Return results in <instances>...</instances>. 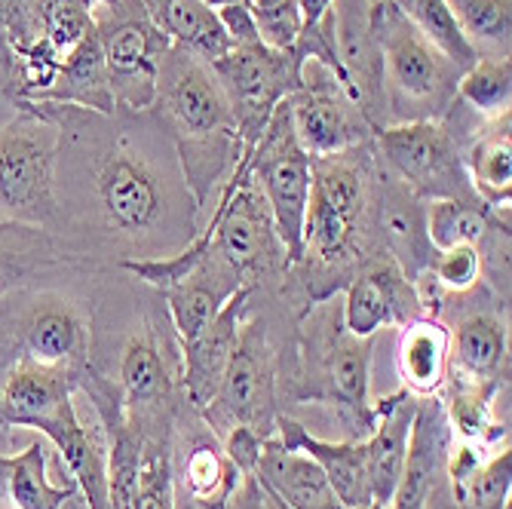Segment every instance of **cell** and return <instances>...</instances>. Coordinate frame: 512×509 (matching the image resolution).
<instances>
[{
    "label": "cell",
    "instance_id": "1",
    "mask_svg": "<svg viewBox=\"0 0 512 509\" xmlns=\"http://www.w3.org/2000/svg\"><path fill=\"white\" fill-rule=\"evenodd\" d=\"M37 111L56 126L46 230L68 264L89 273L120 270L129 261L169 258L197 237L200 209L151 108L99 114L40 102Z\"/></svg>",
    "mask_w": 512,
    "mask_h": 509
},
{
    "label": "cell",
    "instance_id": "2",
    "mask_svg": "<svg viewBox=\"0 0 512 509\" xmlns=\"http://www.w3.org/2000/svg\"><path fill=\"white\" fill-rule=\"evenodd\" d=\"M375 175V138L344 154L310 157V200L304 215L301 261L289 267L279 286V298L295 304L298 316L325 298H335L356 267L381 252L375 230H371Z\"/></svg>",
    "mask_w": 512,
    "mask_h": 509
},
{
    "label": "cell",
    "instance_id": "3",
    "mask_svg": "<svg viewBox=\"0 0 512 509\" xmlns=\"http://www.w3.org/2000/svg\"><path fill=\"white\" fill-rule=\"evenodd\" d=\"M151 114L169 135L184 184L200 209V221L227 175L243 160L234 111L209 62L169 46L157 68Z\"/></svg>",
    "mask_w": 512,
    "mask_h": 509
},
{
    "label": "cell",
    "instance_id": "4",
    "mask_svg": "<svg viewBox=\"0 0 512 509\" xmlns=\"http://www.w3.org/2000/svg\"><path fill=\"white\" fill-rule=\"evenodd\" d=\"M371 350L375 338H356L344 329L341 304L325 298L307 307L295 322V365L286 399L332 405L344 439L362 442L375 427Z\"/></svg>",
    "mask_w": 512,
    "mask_h": 509
},
{
    "label": "cell",
    "instance_id": "5",
    "mask_svg": "<svg viewBox=\"0 0 512 509\" xmlns=\"http://www.w3.org/2000/svg\"><path fill=\"white\" fill-rule=\"evenodd\" d=\"M279 322L283 319H276L270 307L255 304L252 292L221 387L200 414L218 439L237 427H246L261 439L273 436L276 418L283 414L279 402H286L295 365V335L276 338Z\"/></svg>",
    "mask_w": 512,
    "mask_h": 509
},
{
    "label": "cell",
    "instance_id": "6",
    "mask_svg": "<svg viewBox=\"0 0 512 509\" xmlns=\"http://www.w3.org/2000/svg\"><path fill=\"white\" fill-rule=\"evenodd\" d=\"M368 22L384 62L387 126L439 120L457 99L463 74L390 0H368Z\"/></svg>",
    "mask_w": 512,
    "mask_h": 509
},
{
    "label": "cell",
    "instance_id": "7",
    "mask_svg": "<svg viewBox=\"0 0 512 509\" xmlns=\"http://www.w3.org/2000/svg\"><path fill=\"white\" fill-rule=\"evenodd\" d=\"M482 123L488 120H479L470 108H463L454 99V105L439 120L384 126L375 135V151L378 160L424 203L476 200L467 169H463V151Z\"/></svg>",
    "mask_w": 512,
    "mask_h": 509
},
{
    "label": "cell",
    "instance_id": "8",
    "mask_svg": "<svg viewBox=\"0 0 512 509\" xmlns=\"http://www.w3.org/2000/svg\"><path fill=\"white\" fill-rule=\"evenodd\" d=\"M209 237V255H215L243 286L279 292L289 261L276 237V224L267 200L249 175L246 154L221 184L212 200V215L200 221Z\"/></svg>",
    "mask_w": 512,
    "mask_h": 509
},
{
    "label": "cell",
    "instance_id": "9",
    "mask_svg": "<svg viewBox=\"0 0 512 509\" xmlns=\"http://www.w3.org/2000/svg\"><path fill=\"white\" fill-rule=\"evenodd\" d=\"M16 105L19 111L0 123V221L50 227L56 126L37 105Z\"/></svg>",
    "mask_w": 512,
    "mask_h": 509
},
{
    "label": "cell",
    "instance_id": "10",
    "mask_svg": "<svg viewBox=\"0 0 512 509\" xmlns=\"http://www.w3.org/2000/svg\"><path fill=\"white\" fill-rule=\"evenodd\" d=\"M255 188L270 206L276 237L286 249L289 267L301 261L304 246V215L310 200V154L301 148L289 102H283L267 120L255 148L246 154Z\"/></svg>",
    "mask_w": 512,
    "mask_h": 509
},
{
    "label": "cell",
    "instance_id": "11",
    "mask_svg": "<svg viewBox=\"0 0 512 509\" xmlns=\"http://www.w3.org/2000/svg\"><path fill=\"white\" fill-rule=\"evenodd\" d=\"M92 22L117 108L148 111L157 96L160 59L172 46L169 37L154 25L142 0H111L92 10Z\"/></svg>",
    "mask_w": 512,
    "mask_h": 509
},
{
    "label": "cell",
    "instance_id": "12",
    "mask_svg": "<svg viewBox=\"0 0 512 509\" xmlns=\"http://www.w3.org/2000/svg\"><path fill=\"white\" fill-rule=\"evenodd\" d=\"M301 65L304 62L295 50H273L261 40L234 46L227 56L212 62V71L234 111L243 154L255 148L273 111L301 86Z\"/></svg>",
    "mask_w": 512,
    "mask_h": 509
},
{
    "label": "cell",
    "instance_id": "13",
    "mask_svg": "<svg viewBox=\"0 0 512 509\" xmlns=\"http://www.w3.org/2000/svg\"><path fill=\"white\" fill-rule=\"evenodd\" d=\"M286 102L298 142L310 157L344 154L378 135L347 86L319 62L301 65V86Z\"/></svg>",
    "mask_w": 512,
    "mask_h": 509
},
{
    "label": "cell",
    "instance_id": "14",
    "mask_svg": "<svg viewBox=\"0 0 512 509\" xmlns=\"http://www.w3.org/2000/svg\"><path fill=\"white\" fill-rule=\"evenodd\" d=\"M341 292L344 329L356 338H375L381 329H399L424 316L414 283L387 252H378L359 264Z\"/></svg>",
    "mask_w": 512,
    "mask_h": 509
},
{
    "label": "cell",
    "instance_id": "15",
    "mask_svg": "<svg viewBox=\"0 0 512 509\" xmlns=\"http://www.w3.org/2000/svg\"><path fill=\"white\" fill-rule=\"evenodd\" d=\"M31 430H37L56 448L68 479L83 494L86 509H111L108 436H105L102 421L96 418V411H92V418L86 421L71 396L62 405H56L50 414H43Z\"/></svg>",
    "mask_w": 512,
    "mask_h": 509
},
{
    "label": "cell",
    "instance_id": "16",
    "mask_svg": "<svg viewBox=\"0 0 512 509\" xmlns=\"http://www.w3.org/2000/svg\"><path fill=\"white\" fill-rule=\"evenodd\" d=\"M371 230H375L378 249L402 267L411 283L427 273L436 252L427 237V203L414 197L381 160L375 175V197H371Z\"/></svg>",
    "mask_w": 512,
    "mask_h": 509
},
{
    "label": "cell",
    "instance_id": "17",
    "mask_svg": "<svg viewBox=\"0 0 512 509\" xmlns=\"http://www.w3.org/2000/svg\"><path fill=\"white\" fill-rule=\"evenodd\" d=\"M335 53L347 77V89L378 132L387 126L384 111V62L371 34L368 0H332Z\"/></svg>",
    "mask_w": 512,
    "mask_h": 509
},
{
    "label": "cell",
    "instance_id": "18",
    "mask_svg": "<svg viewBox=\"0 0 512 509\" xmlns=\"http://www.w3.org/2000/svg\"><path fill=\"white\" fill-rule=\"evenodd\" d=\"M451 454V427L439 396H417L408 454L399 485L390 497V509H427L439 491Z\"/></svg>",
    "mask_w": 512,
    "mask_h": 509
},
{
    "label": "cell",
    "instance_id": "19",
    "mask_svg": "<svg viewBox=\"0 0 512 509\" xmlns=\"http://www.w3.org/2000/svg\"><path fill=\"white\" fill-rule=\"evenodd\" d=\"M172 476L194 509H224L243 485V473L224 451L221 439L206 427L184 436L172 433Z\"/></svg>",
    "mask_w": 512,
    "mask_h": 509
},
{
    "label": "cell",
    "instance_id": "20",
    "mask_svg": "<svg viewBox=\"0 0 512 509\" xmlns=\"http://www.w3.org/2000/svg\"><path fill=\"white\" fill-rule=\"evenodd\" d=\"M509 307H473L457 316L451 335V372L463 384H500L509 372Z\"/></svg>",
    "mask_w": 512,
    "mask_h": 509
},
{
    "label": "cell",
    "instance_id": "21",
    "mask_svg": "<svg viewBox=\"0 0 512 509\" xmlns=\"http://www.w3.org/2000/svg\"><path fill=\"white\" fill-rule=\"evenodd\" d=\"M252 292H255L252 286H243L224 304V310L212 319V326L200 338L181 344V396L197 414L209 408V402L215 399L221 387L227 362L234 356V347L240 338V326L249 310Z\"/></svg>",
    "mask_w": 512,
    "mask_h": 509
},
{
    "label": "cell",
    "instance_id": "22",
    "mask_svg": "<svg viewBox=\"0 0 512 509\" xmlns=\"http://www.w3.org/2000/svg\"><path fill=\"white\" fill-rule=\"evenodd\" d=\"M83 375L86 372H74V368L16 359L0 375V436L10 430H31L43 414L80 393Z\"/></svg>",
    "mask_w": 512,
    "mask_h": 509
},
{
    "label": "cell",
    "instance_id": "23",
    "mask_svg": "<svg viewBox=\"0 0 512 509\" xmlns=\"http://www.w3.org/2000/svg\"><path fill=\"white\" fill-rule=\"evenodd\" d=\"M252 476L264 497L279 509H344L316 460L283 445L276 436L264 439Z\"/></svg>",
    "mask_w": 512,
    "mask_h": 509
},
{
    "label": "cell",
    "instance_id": "24",
    "mask_svg": "<svg viewBox=\"0 0 512 509\" xmlns=\"http://www.w3.org/2000/svg\"><path fill=\"white\" fill-rule=\"evenodd\" d=\"M240 289L243 283L206 249L203 261L191 273H184L178 283L160 289L157 295L166 304V316L178 344H188L212 326V319Z\"/></svg>",
    "mask_w": 512,
    "mask_h": 509
},
{
    "label": "cell",
    "instance_id": "25",
    "mask_svg": "<svg viewBox=\"0 0 512 509\" xmlns=\"http://www.w3.org/2000/svg\"><path fill=\"white\" fill-rule=\"evenodd\" d=\"M414 408H417V396L402 387L390 396H381L375 402V427H371V433L362 439L371 500L381 506L390 503V497L399 485L405 454H408Z\"/></svg>",
    "mask_w": 512,
    "mask_h": 509
},
{
    "label": "cell",
    "instance_id": "26",
    "mask_svg": "<svg viewBox=\"0 0 512 509\" xmlns=\"http://www.w3.org/2000/svg\"><path fill=\"white\" fill-rule=\"evenodd\" d=\"M273 436L298 448L304 454H310L319 470L329 479V485L335 488L338 500L344 509H356V506H368L371 500V485H368V464H365V445L353 442V439H341V442H329L313 436L304 424H298L289 414H279L276 418V430Z\"/></svg>",
    "mask_w": 512,
    "mask_h": 509
},
{
    "label": "cell",
    "instance_id": "27",
    "mask_svg": "<svg viewBox=\"0 0 512 509\" xmlns=\"http://www.w3.org/2000/svg\"><path fill=\"white\" fill-rule=\"evenodd\" d=\"M396 372L402 390L414 396H439L451 372V335L442 316H417L399 326Z\"/></svg>",
    "mask_w": 512,
    "mask_h": 509
},
{
    "label": "cell",
    "instance_id": "28",
    "mask_svg": "<svg viewBox=\"0 0 512 509\" xmlns=\"http://www.w3.org/2000/svg\"><path fill=\"white\" fill-rule=\"evenodd\" d=\"M74 270L50 230L40 224L0 221V298Z\"/></svg>",
    "mask_w": 512,
    "mask_h": 509
},
{
    "label": "cell",
    "instance_id": "29",
    "mask_svg": "<svg viewBox=\"0 0 512 509\" xmlns=\"http://www.w3.org/2000/svg\"><path fill=\"white\" fill-rule=\"evenodd\" d=\"M463 169H467L470 188L476 200L491 209L509 215L512 203V114L488 120L470 138L463 151Z\"/></svg>",
    "mask_w": 512,
    "mask_h": 509
},
{
    "label": "cell",
    "instance_id": "30",
    "mask_svg": "<svg viewBox=\"0 0 512 509\" xmlns=\"http://www.w3.org/2000/svg\"><path fill=\"white\" fill-rule=\"evenodd\" d=\"M77 494L71 479L62 485L50 479V451L43 439L28 442L16 454L0 451V503L10 509H68Z\"/></svg>",
    "mask_w": 512,
    "mask_h": 509
},
{
    "label": "cell",
    "instance_id": "31",
    "mask_svg": "<svg viewBox=\"0 0 512 509\" xmlns=\"http://www.w3.org/2000/svg\"><path fill=\"white\" fill-rule=\"evenodd\" d=\"M451 491L460 509H509L512 494V451L500 445L491 454L451 445L448 470Z\"/></svg>",
    "mask_w": 512,
    "mask_h": 509
},
{
    "label": "cell",
    "instance_id": "32",
    "mask_svg": "<svg viewBox=\"0 0 512 509\" xmlns=\"http://www.w3.org/2000/svg\"><path fill=\"white\" fill-rule=\"evenodd\" d=\"M142 4L151 13L154 25L178 50H188L209 65L234 50L218 13L209 10L203 0H142Z\"/></svg>",
    "mask_w": 512,
    "mask_h": 509
},
{
    "label": "cell",
    "instance_id": "33",
    "mask_svg": "<svg viewBox=\"0 0 512 509\" xmlns=\"http://www.w3.org/2000/svg\"><path fill=\"white\" fill-rule=\"evenodd\" d=\"M40 102H46V105H77V108H89V111H99V114L117 111L111 80H108V65H105L96 31H92L74 53L65 56L53 86L43 92ZM40 102H34V105H40Z\"/></svg>",
    "mask_w": 512,
    "mask_h": 509
},
{
    "label": "cell",
    "instance_id": "34",
    "mask_svg": "<svg viewBox=\"0 0 512 509\" xmlns=\"http://www.w3.org/2000/svg\"><path fill=\"white\" fill-rule=\"evenodd\" d=\"M445 7L473 46L476 59L509 56L512 0H445Z\"/></svg>",
    "mask_w": 512,
    "mask_h": 509
},
{
    "label": "cell",
    "instance_id": "35",
    "mask_svg": "<svg viewBox=\"0 0 512 509\" xmlns=\"http://www.w3.org/2000/svg\"><path fill=\"white\" fill-rule=\"evenodd\" d=\"M457 102L470 108L479 120H497L503 114H512V59H476L457 80Z\"/></svg>",
    "mask_w": 512,
    "mask_h": 509
},
{
    "label": "cell",
    "instance_id": "36",
    "mask_svg": "<svg viewBox=\"0 0 512 509\" xmlns=\"http://www.w3.org/2000/svg\"><path fill=\"white\" fill-rule=\"evenodd\" d=\"M390 4L427 40H433L454 65H460L463 71H467L476 62L473 46L467 43V37L460 34L454 16L445 7V0H390Z\"/></svg>",
    "mask_w": 512,
    "mask_h": 509
},
{
    "label": "cell",
    "instance_id": "37",
    "mask_svg": "<svg viewBox=\"0 0 512 509\" xmlns=\"http://www.w3.org/2000/svg\"><path fill=\"white\" fill-rule=\"evenodd\" d=\"M427 276L433 286L451 298V295H467L485 280L482 267V252L476 246H451V249H436L427 267Z\"/></svg>",
    "mask_w": 512,
    "mask_h": 509
},
{
    "label": "cell",
    "instance_id": "38",
    "mask_svg": "<svg viewBox=\"0 0 512 509\" xmlns=\"http://www.w3.org/2000/svg\"><path fill=\"white\" fill-rule=\"evenodd\" d=\"M252 13L261 43L273 46V50H292L304 28L298 0H258V4H252Z\"/></svg>",
    "mask_w": 512,
    "mask_h": 509
},
{
    "label": "cell",
    "instance_id": "39",
    "mask_svg": "<svg viewBox=\"0 0 512 509\" xmlns=\"http://www.w3.org/2000/svg\"><path fill=\"white\" fill-rule=\"evenodd\" d=\"M218 19H221V28H224V34L230 37V43H234V46H249V43L261 40L258 25H255V13H252L249 4L224 7V10H218Z\"/></svg>",
    "mask_w": 512,
    "mask_h": 509
},
{
    "label": "cell",
    "instance_id": "40",
    "mask_svg": "<svg viewBox=\"0 0 512 509\" xmlns=\"http://www.w3.org/2000/svg\"><path fill=\"white\" fill-rule=\"evenodd\" d=\"M0 92H10L13 96V59L4 43V34H0Z\"/></svg>",
    "mask_w": 512,
    "mask_h": 509
},
{
    "label": "cell",
    "instance_id": "41",
    "mask_svg": "<svg viewBox=\"0 0 512 509\" xmlns=\"http://www.w3.org/2000/svg\"><path fill=\"white\" fill-rule=\"evenodd\" d=\"M329 7H332V0H298V10H301L304 25H313Z\"/></svg>",
    "mask_w": 512,
    "mask_h": 509
},
{
    "label": "cell",
    "instance_id": "42",
    "mask_svg": "<svg viewBox=\"0 0 512 509\" xmlns=\"http://www.w3.org/2000/svg\"><path fill=\"white\" fill-rule=\"evenodd\" d=\"M16 111H19L16 99L10 96V92H0V123H7Z\"/></svg>",
    "mask_w": 512,
    "mask_h": 509
},
{
    "label": "cell",
    "instance_id": "43",
    "mask_svg": "<svg viewBox=\"0 0 512 509\" xmlns=\"http://www.w3.org/2000/svg\"><path fill=\"white\" fill-rule=\"evenodd\" d=\"M203 4L209 7V10H224V7H234V4H246V0H203Z\"/></svg>",
    "mask_w": 512,
    "mask_h": 509
},
{
    "label": "cell",
    "instance_id": "44",
    "mask_svg": "<svg viewBox=\"0 0 512 509\" xmlns=\"http://www.w3.org/2000/svg\"><path fill=\"white\" fill-rule=\"evenodd\" d=\"M86 4L96 10V7H105V4H111V0H86Z\"/></svg>",
    "mask_w": 512,
    "mask_h": 509
},
{
    "label": "cell",
    "instance_id": "45",
    "mask_svg": "<svg viewBox=\"0 0 512 509\" xmlns=\"http://www.w3.org/2000/svg\"><path fill=\"white\" fill-rule=\"evenodd\" d=\"M7 4H10V0H0V19H4V10H7Z\"/></svg>",
    "mask_w": 512,
    "mask_h": 509
},
{
    "label": "cell",
    "instance_id": "46",
    "mask_svg": "<svg viewBox=\"0 0 512 509\" xmlns=\"http://www.w3.org/2000/svg\"><path fill=\"white\" fill-rule=\"evenodd\" d=\"M246 4H249V7H252V4H258V0H246Z\"/></svg>",
    "mask_w": 512,
    "mask_h": 509
},
{
    "label": "cell",
    "instance_id": "47",
    "mask_svg": "<svg viewBox=\"0 0 512 509\" xmlns=\"http://www.w3.org/2000/svg\"><path fill=\"white\" fill-rule=\"evenodd\" d=\"M0 509H7V506H4V503H0Z\"/></svg>",
    "mask_w": 512,
    "mask_h": 509
}]
</instances>
